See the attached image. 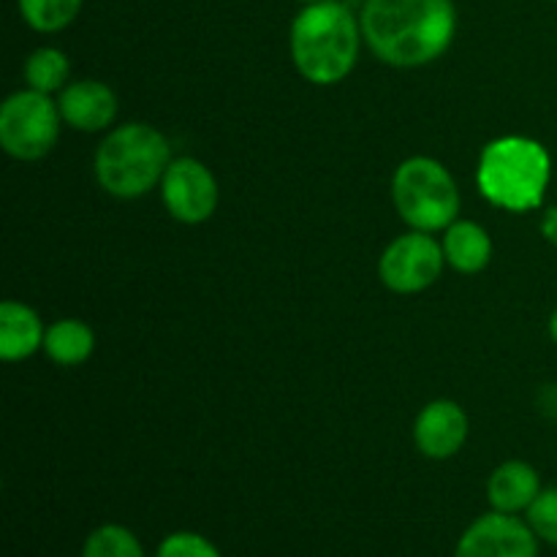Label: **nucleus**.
<instances>
[{
	"label": "nucleus",
	"mask_w": 557,
	"mask_h": 557,
	"mask_svg": "<svg viewBox=\"0 0 557 557\" xmlns=\"http://www.w3.org/2000/svg\"><path fill=\"white\" fill-rule=\"evenodd\" d=\"M370 52L395 69H419L438 60L457 33L451 0H364L359 9Z\"/></svg>",
	"instance_id": "obj_1"
},
{
	"label": "nucleus",
	"mask_w": 557,
	"mask_h": 557,
	"mask_svg": "<svg viewBox=\"0 0 557 557\" xmlns=\"http://www.w3.org/2000/svg\"><path fill=\"white\" fill-rule=\"evenodd\" d=\"M362 41L359 14L343 0L302 5L288 33L294 65L313 85H337L346 79L357 65Z\"/></svg>",
	"instance_id": "obj_2"
},
{
	"label": "nucleus",
	"mask_w": 557,
	"mask_h": 557,
	"mask_svg": "<svg viewBox=\"0 0 557 557\" xmlns=\"http://www.w3.org/2000/svg\"><path fill=\"white\" fill-rule=\"evenodd\" d=\"M553 180V158L547 147L528 136H500L482 150L476 183L484 199L509 212H531L542 207Z\"/></svg>",
	"instance_id": "obj_3"
},
{
	"label": "nucleus",
	"mask_w": 557,
	"mask_h": 557,
	"mask_svg": "<svg viewBox=\"0 0 557 557\" xmlns=\"http://www.w3.org/2000/svg\"><path fill=\"white\" fill-rule=\"evenodd\" d=\"M172 163V145L147 123H125L109 131L96 150V180L109 196L139 199L150 194Z\"/></svg>",
	"instance_id": "obj_4"
},
{
	"label": "nucleus",
	"mask_w": 557,
	"mask_h": 557,
	"mask_svg": "<svg viewBox=\"0 0 557 557\" xmlns=\"http://www.w3.org/2000/svg\"><path fill=\"white\" fill-rule=\"evenodd\" d=\"M392 201L403 221L417 232H446L460 212V190L441 161L413 156L392 177Z\"/></svg>",
	"instance_id": "obj_5"
},
{
	"label": "nucleus",
	"mask_w": 557,
	"mask_h": 557,
	"mask_svg": "<svg viewBox=\"0 0 557 557\" xmlns=\"http://www.w3.org/2000/svg\"><path fill=\"white\" fill-rule=\"evenodd\" d=\"M58 101L33 87L11 92L0 107V145L16 161H41L60 139Z\"/></svg>",
	"instance_id": "obj_6"
},
{
	"label": "nucleus",
	"mask_w": 557,
	"mask_h": 557,
	"mask_svg": "<svg viewBox=\"0 0 557 557\" xmlns=\"http://www.w3.org/2000/svg\"><path fill=\"white\" fill-rule=\"evenodd\" d=\"M444 264V245L435 243L433 234L411 228L386 245L379 261V275L389 292L419 294L438 281Z\"/></svg>",
	"instance_id": "obj_7"
},
{
	"label": "nucleus",
	"mask_w": 557,
	"mask_h": 557,
	"mask_svg": "<svg viewBox=\"0 0 557 557\" xmlns=\"http://www.w3.org/2000/svg\"><path fill=\"white\" fill-rule=\"evenodd\" d=\"M161 196L174 221L196 226L210 221L212 212L218 210L221 190L215 174L205 163L196 158H174L161 180Z\"/></svg>",
	"instance_id": "obj_8"
},
{
	"label": "nucleus",
	"mask_w": 557,
	"mask_h": 557,
	"mask_svg": "<svg viewBox=\"0 0 557 557\" xmlns=\"http://www.w3.org/2000/svg\"><path fill=\"white\" fill-rule=\"evenodd\" d=\"M539 544L528 520L493 509L462 531L455 557H542Z\"/></svg>",
	"instance_id": "obj_9"
},
{
	"label": "nucleus",
	"mask_w": 557,
	"mask_h": 557,
	"mask_svg": "<svg viewBox=\"0 0 557 557\" xmlns=\"http://www.w3.org/2000/svg\"><path fill=\"white\" fill-rule=\"evenodd\" d=\"M468 417L455 400H433L413 422L417 449L430 460H449L466 446Z\"/></svg>",
	"instance_id": "obj_10"
},
{
	"label": "nucleus",
	"mask_w": 557,
	"mask_h": 557,
	"mask_svg": "<svg viewBox=\"0 0 557 557\" xmlns=\"http://www.w3.org/2000/svg\"><path fill=\"white\" fill-rule=\"evenodd\" d=\"M58 107L63 123L82 134H98L117 117V96L112 87L98 79H79L65 85L60 90Z\"/></svg>",
	"instance_id": "obj_11"
},
{
	"label": "nucleus",
	"mask_w": 557,
	"mask_h": 557,
	"mask_svg": "<svg viewBox=\"0 0 557 557\" xmlns=\"http://www.w3.org/2000/svg\"><path fill=\"white\" fill-rule=\"evenodd\" d=\"M542 476L531 462L509 460L493 471L487 482V500L504 515H525L542 493Z\"/></svg>",
	"instance_id": "obj_12"
},
{
	"label": "nucleus",
	"mask_w": 557,
	"mask_h": 557,
	"mask_svg": "<svg viewBox=\"0 0 557 557\" xmlns=\"http://www.w3.org/2000/svg\"><path fill=\"white\" fill-rule=\"evenodd\" d=\"M44 335L47 330L36 310L14 299L0 305V357L5 362H22L33 357L38 348H44Z\"/></svg>",
	"instance_id": "obj_13"
},
{
	"label": "nucleus",
	"mask_w": 557,
	"mask_h": 557,
	"mask_svg": "<svg viewBox=\"0 0 557 557\" xmlns=\"http://www.w3.org/2000/svg\"><path fill=\"white\" fill-rule=\"evenodd\" d=\"M444 256L451 270L476 275L493 259V239L473 221H455L444 234Z\"/></svg>",
	"instance_id": "obj_14"
},
{
	"label": "nucleus",
	"mask_w": 557,
	"mask_h": 557,
	"mask_svg": "<svg viewBox=\"0 0 557 557\" xmlns=\"http://www.w3.org/2000/svg\"><path fill=\"white\" fill-rule=\"evenodd\" d=\"M92 348H96V335L79 319L54 321L44 335V351L63 368H76V364L87 362L92 357Z\"/></svg>",
	"instance_id": "obj_15"
},
{
	"label": "nucleus",
	"mask_w": 557,
	"mask_h": 557,
	"mask_svg": "<svg viewBox=\"0 0 557 557\" xmlns=\"http://www.w3.org/2000/svg\"><path fill=\"white\" fill-rule=\"evenodd\" d=\"M79 557H147L139 536L120 522H103L87 533Z\"/></svg>",
	"instance_id": "obj_16"
},
{
	"label": "nucleus",
	"mask_w": 557,
	"mask_h": 557,
	"mask_svg": "<svg viewBox=\"0 0 557 557\" xmlns=\"http://www.w3.org/2000/svg\"><path fill=\"white\" fill-rule=\"evenodd\" d=\"M22 20L36 33H60L79 16L85 0H16Z\"/></svg>",
	"instance_id": "obj_17"
},
{
	"label": "nucleus",
	"mask_w": 557,
	"mask_h": 557,
	"mask_svg": "<svg viewBox=\"0 0 557 557\" xmlns=\"http://www.w3.org/2000/svg\"><path fill=\"white\" fill-rule=\"evenodd\" d=\"M69 58L58 47H38L25 60L27 87H33L38 92H47V96L54 90H63L65 79H69Z\"/></svg>",
	"instance_id": "obj_18"
},
{
	"label": "nucleus",
	"mask_w": 557,
	"mask_h": 557,
	"mask_svg": "<svg viewBox=\"0 0 557 557\" xmlns=\"http://www.w3.org/2000/svg\"><path fill=\"white\" fill-rule=\"evenodd\" d=\"M528 525L539 536V542L557 547V487H544L531 509L525 511Z\"/></svg>",
	"instance_id": "obj_19"
},
{
	"label": "nucleus",
	"mask_w": 557,
	"mask_h": 557,
	"mask_svg": "<svg viewBox=\"0 0 557 557\" xmlns=\"http://www.w3.org/2000/svg\"><path fill=\"white\" fill-rule=\"evenodd\" d=\"M156 557H223L207 536L194 531H174L161 539Z\"/></svg>",
	"instance_id": "obj_20"
},
{
	"label": "nucleus",
	"mask_w": 557,
	"mask_h": 557,
	"mask_svg": "<svg viewBox=\"0 0 557 557\" xmlns=\"http://www.w3.org/2000/svg\"><path fill=\"white\" fill-rule=\"evenodd\" d=\"M544 232H547L549 239H555V243H557V210L549 212L547 223H544Z\"/></svg>",
	"instance_id": "obj_21"
},
{
	"label": "nucleus",
	"mask_w": 557,
	"mask_h": 557,
	"mask_svg": "<svg viewBox=\"0 0 557 557\" xmlns=\"http://www.w3.org/2000/svg\"><path fill=\"white\" fill-rule=\"evenodd\" d=\"M549 337H553V341L557 343V308H555L553 319H549Z\"/></svg>",
	"instance_id": "obj_22"
},
{
	"label": "nucleus",
	"mask_w": 557,
	"mask_h": 557,
	"mask_svg": "<svg viewBox=\"0 0 557 557\" xmlns=\"http://www.w3.org/2000/svg\"><path fill=\"white\" fill-rule=\"evenodd\" d=\"M302 5H310V3H321V0H299Z\"/></svg>",
	"instance_id": "obj_23"
},
{
	"label": "nucleus",
	"mask_w": 557,
	"mask_h": 557,
	"mask_svg": "<svg viewBox=\"0 0 557 557\" xmlns=\"http://www.w3.org/2000/svg\"><path fill=\"white\" fill-rule=\"evenodd\" d=\"M555 3H557V0H555Z\"/></svg>",
	"instance_id": "obj_24"
}]
</instances>
